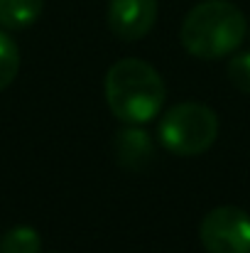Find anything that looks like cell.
I'll return each instance as SVG.
<instances>
[{
  "label": "cell",
  "mask_w": 250,
  "mask_h": 253,
  "mask_svg": "<svg viewBox=\"0 0 250 253\" xmlns=\"http://www.w3.org/2000/svg\"><path fill=\"white\" fill-rule=\"evenodd\" d=\"M44 0H0V27L22 30L39 20Z\"/></svg>",
  "instance_id": "52a82bcc"
},
{
  "label": "cell",
  "mask_w": 250,
  "mask_h": 253,
  "mask_svg": "<svg viewBox=\"0 0 250 253\" xmlns=\"http://www.w3.org/2000/svg\"><path fill=\"white\" fill-rule=\"evenodd\" d=\"M248 32V20L228 0H204L189 10L181 22V44L191 57L221 59L236 52Z\"/></svg>",
  "instance_id": "7a4b0ae2"
},
{
  "label": "cell",
  "mask_w": 250,
  "mask_h": 253,
  "mask_svg": "<svg viewBox=\"0 0 250 253\" xmlns=\"http://www.w3.org/2000/svg\"><path fill=\"white\" fill-rule=\"evenodd\" d=\"M106 103L110 113L133 126L152 121L167 98L165 82L160 72L145 59H120L106 74Z\"/></svg>",
  "instance_id": "6da1fadb"
},
{
  "label": "cell",
  "mask_w": 250,
  "mask_h": 253,
  "mask_svg": "<svg viewBox=\"0 0 250 253\" xmlns=\"http://www.w3.org/2000/svg\"><path fill=\"white\" fill-rule=\"evenodd\" d=\"M39 249H42V239L37 229L25 224L12 226L0 239V253H39Z\"/></svg>",
  "instance_id": "ba28073f"
},
{
  "label": "cell",
  "mask_w": 250,
  "mask_h": 253,
  "mask_svg": "<svg viewBox=\"0 0 250 253\" xmlns=\"http://www.w3.org/2000/svg\"><path fill=\"white\" fill-rule=\"evenodd\" d=\"M113 150H115V160L123 169L130 172H140L155 160V143L147 135V130L128 123V128L118 130L115 140H113Z\"/></svg>",
  "instance_id": "8992f818"
},
{
  "label": "cell",
  "mask_w": 250,
  "mask_h": 253,
  "mask_svg": "<svg viewBox=\"0 0 250 253\" xmlns=\"http://www.w3.org/2000/svg\"><path fill=\"white\" fill-rule=\"evenodd\" d=\"M228 79L238 91L250 93V52H238L228 62Z\"/></svg>",
  "instance_id": "30bf717a"
},
{
  "label": "cell",
  "mask_w": 250,
  "mask_h": 253,
  "mask_svg": "<svg viewBox=\"0 0 250 253\" xmlns=\"http://www.w3.org/2000/svg\"><path fill=\"white\" fill-rule=\"evenodd\" d=\"M20 72V52L15 40L5 32V27H0V91H5L7 86L15 82Z\"/></svg>",
  "instance_id": "9c48e42d"
},
{
  "label": "cell",
  "mask_w": 250,
  "mask_h": 253,
  "mask_svg": "<svg viewBox=\"0 0 250 253\" xmlns=\"http://www.w3.org/2000/svg\"><path fill=\"white\" fill-rule=\"evenodd\" d=\"M160 143L169 153L191 158L206 153L218 138V116L206 103L184 101L167 111L160 121Z\"/></svg>",
  "instance_id": "3957f363"
},
{
  "label": "cell",
  "mask_w": 250,
  "mask_h": 253,
  "mask_svg": "<svg viewBox=\"0 0 250 253\" xmlns=\"http://www.w3.org/2000/svg\"><path fill=\"white\" fill-rule=\"evenodd\" d=\"M157 22V0H110L108 27L125 42L143 40Z\"/></svg>",
  "instance_id": "5b68a950"
},
{
  "label": "cell",
  "mask_w": 250,
  "mask_h": 253,
  "mask_svg": "<svg viewBox=\"0 0 250 253\" xmlns=\"http://www.w3.org/2000/svg\"><path fill=\"white\" fill-rule=\"evenodd\" d=\"M199 239L206 253H250V216L238 207H216L204 216Z\"/></svg>",
  "instance_id": "277c9868"
}]
</instances>
